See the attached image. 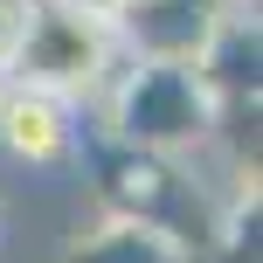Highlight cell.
<instances>
[{"instance_id": "obj_4", "label": "cell", "mask_w": 263, "mask_h": 263, "mask_svg": "<svg viewBox=\"0 0 263 263\" xmlns=\"http://www.w3.org/2000/svg\"><path fill=\"white\" fill-rule=\"evenodd\" d=\"M0 153L14 166H42V173L83 159V104L0 77Z\"/></svg>"}, {"instance_id": "obj_6", "label": "cell", "mask_w": 263, "mask_h": 263, "mask_svg": "<svg viewBox=\"0 0 263 263\" xmlns=\"http://www.w3.org/2000/svg\"><path fill=\"white\" fill-rule=\"evenodd\" d=\"M194 69L215 90V104H250V97H263V28H256V14H222L215 35L201 42Z\"/></svg>"}, {"instance_id": "obj_3", "label": "cell", "mask_w": 263, "mask_h": 263, "mask_svg": "<svg viewBox=\"0 0 263 263\" xmlns=\"http://www.w3.org/2000/svg\"><path fill=\"white\" fill-rule=\"evenodd\" d=\"M118 69H125V49L111 42V28L97 21V14L69 7V0H42L35 21H28V35H21V49H14V63L0 69V77L55 90V97H69V104H104V90H111Z\"/></svg>"}, {"instance_id": "obj_7", "label": "cell", "mask_w": 263, "mask_h": 263, "mask_svg": "<svg viewBox=\"0 0 263 263\" xmlns=\"http://www.w3.org/2000/svg\"><path fill=\"white\" fill-rule=\"evenodd\" d=\"M55 263H194L173 236H159V229L145 222H125V215H104V222L90 229L83 242H69Z\"/></svg>"}, {"instance_id": "obj_2", "label": "cell", "mask_w": 263, "mask_h": 263, "mask_svg": "<svg viewBox=\"0 0 263 263\" xmlns=\"http://www.w3.org/2000/svg\"><path fill=\"white\" fill-rule=\"evenodd\" d=\"M104 139L118 145H145V153H208V132H215V90L201 83L194 63H139L125 55V69L111 77L104 90Z\"/></svg>"}, {"instance_id": "obj_10", "label": "cell", "mask_w": 263, "mask_h": 263, "mask_svg": "<svg viewBox=\"0 0 263 263\" xmlns=\"http://www.w3.org/2000/svg\"><path fill=\"white\" fill-rule=\"evenodd\" d=\"M0 236H7V208H0Z\"/></svg>"}, {"instance_id": "obj_1", "label": "cell", "mask_w": 263, "mask_h": 263, "mask_svg": "<svg viewBox=\"0 0 263 263\" xmlns=\"http://www.w3.org/2000/svg\"><path fill=\"white\" fill-rule=\"evenodd\" d=\"M90 173H97V208L125 215V222H145L159 236H173L187 256H201L215 242V222H222V201L166 153H145V145H118L97 139L90 145Z\"/></svg>"}, {"instance_id": "obj_8", "label": "cell", "mask_w": 263, "mask_h": 263, "mask_svg": "<svg viewBox=\"0 0 263 263\" xmlns=\"http://www.w3.org/2000/svg\"><path fill=\"white\" fill-rule=\"evenodd\" d=\"M35 7H42V0H0V69L14 63V49H21L28 21H35Z\"/></svg>"}, {"instance_id": "obj_5", "label": "cell", "mask_w": 263, "mask_h": 263, "mask_svg": "<svg viewBox=\"0 0 263 263\" xmlns=\"http://www.w3.org/2000/svg\"><path fill=\"white\" fill-rule=\"evenodd\" d=\"M215 21H222V7H208V0H125L104 28L139 63H194Z\"/></svg>"}, {"instance_id": "obj_9", "label": "cell", "mask_w": 263, "mask_h": 263, "mask_svg": "<svg viewBox=\"0 0 263 263\" xmlns=\"http://www.w3.org/2000/svg\"><path fill=\"white\" fill-rule=\"evenodd\" d=\"M69 7H83V14H97V21H111V14H118L125 0H69Z\"/></svg>"}]
</instances>
